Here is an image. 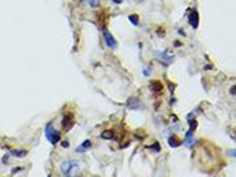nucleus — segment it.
Instances as JSON below:
<instances>
[{
	"mask_svg": "<svg viewBox=\"0 0 236 177\" xmlns=\"http://www.w3.org/2000/svg\"><path fill=\"white\" fill-rule=\"evenodd\" d=\"M168 145L171 148H179V146H180V142H179L174 136H170L168 137Z\"/></svg>",
	"mask_w": 236,
	"mask_h": 177,
	"instance_id": "0eeeda50",
	"label": "nucleus"
},
{
	"mask_svg": "<svg viewBox=\"0 0 236 177\" xmlns=\"http://www.w3.org/2000/svg\"><path fill=\"white\" fill-rule=\"evenodd\" d=\"M112 2H114V3H121L122 0H112Z\"/></svg>",
	"mask_w": 236,
	"mask_h": 177,
	"instance_id": "aec40b11",
	"label": "nucleus"
},
{
	"mask_svg": "<svg viewBox=\"0 0 236 177\" xmlns=\"http://www.w3.org/2000/svg\"><path fill=\"white\" fill-rule=\"evenodd\" d=\"M151 87H152V90H154V92H161L162 84L159 81H152V83H151Z\"/></svg>",
	"mask_w": 236,
	"mask_h": 177,
	"instance_id": "1a4fd4ad",
	"label": "nucleus"
},
{
	"mask_svg": "<svg viewBox=\"0 0 236 177\" xmlns=\"http://www.w3.org/2000/svg\"><path fill=\"white\" fill-rule=\"evenodd\" d=\"M62 146H64V148H68V142H67V140H64V142H62Z\"/></svg>",
	"mask_w": 236,
	"mask_h": 177,
	"instance_id": "6ab92c4d",
	"label": "nucleus"
},
{
	"mask_svg": "<svg viewBox=\"0 0 236 177\" xmlns=\"http://www.w3.org/2000/svg\"><path fill=\"white\" fill-rule=\"evenodd\" d=\"M90 146H92V142H90V140H86V142L83 143L80 148L77 149V152H84V150H87L89 148H90Z\"/></svg>",
	"mask_w": 236,
	"mask_h": 177,
	"instance_id": "6e6552de",
	"label": "nucleus"
},
{
	"mask_svg": "<svg viewBox=\"0 0 236 177\" xmlns=\"http://www.w3.org/2000/svg\"><path fill=\"white\" fill-rule=\"evenodd\" d=\"M137 102H139L137 99H130L128 101V106L130 108H137Z\"/></svg>",
	"mask_w": 236,
	"mask_h": 177,
	"instance_id": "ddd939ff",
	"label": "nucleus"
},
{
	"mask_svg": "<svg viewBox=\"0 0 236 177\" xmlns=\"http://www.w3.org/2000/svg\"><path fill=\"white\" fill-rule=\"evenodd\" d=\"M112 136H114V131L112 130H106V131L102 133V139H112Z\"/></svg>",
	"mask_w": 236,
	"mask_h": 177,
	"instance_id": "9d476101",
	"label": "nucleus"
},
{
	"mask_svg": "<svg viewBox=\"0 0 236 177\" xmlns=\"http://www.w3.org/2000/svg\"><path fill=\"white\" fill-rule=\"evenodd\" d=\"M44 133H46V139L52 143V145H56V143L59 142V133L53 129L52 124H47L46 129H44Z\"/></svg>",
	"mask_w": 236,
	"mask_h": 177,
	"instance_id": "f257e3e1",
	"label": "nucleus"
},
{
	"mask_svg": "<svg viewBox=\"0 0 236 177\" xmlns=\"http://www.w3.org/2000/svg\"><path fill=\"white\" fill-rule=\"evenodd\" d=\"M128 19H130V22H131V24H135V25H137V24H139V16H137V15H130V16H128Z\"/></svg>",
	"mask_w": 236,
	"mask_h": 177,
	"instance_id": "f8f14e48",
	"label": "nucleus"
},
{
	"mask_svg": "<svg viewBox=\"0 0 236 177\" xmlns=\"http://www.w3.org/2000/svg\"><path fill=\"white\" fill-rule=\"evenodd\" d=\"M103 37H105V43H106L108 47H111V49L117 47V40L112 37V34L109 31H103Z\"/></svg>",
	"mask_w": 236,
	"mask_h": 177,
	"instance_id": "7ed1b4c3",
	"label": "nucleus"
},
{
	"mask_svg": "<svg viewBox=\"0 0 236 177\" xmlns=\"http://www.w3.org/2000/svg\"><path fill=\"white\" fill-rule=\"evenodd\" d=\"M235 86H233V87H232V88H230V93H232V95H235V93H236V90H235Z\"/></svg>",
	"mask_w": 236,
	"mask_h": 177,
	"instance_id": "f3484780",
	"label": "nucleus"
},
{
	"mask_svg": "<svg viewBox=\"0 0 236 177\" xmlns=\"http://www.w3.org/2000/svg\"><path fill=\"white\" fill-rule=\"evenodd\" d=\"M22 170V168H14V170H12V174H15V173H18V171H21Z\"/></svg>",
	"mask_w": 236,
	"mask_h": 177,
	"instance_id": "a211bd4d",
	"label": "nucleus"
},
{
	"mask_svg": "<svg viewBox=\"0 0 236 177\" xmlns=\"http://www.w3.org/2000/svg\"><path fill=\"white\" fill-rule=\"evenodd\" d=\"M152 149H155L156 152H158V150L161 149V148H159V145H158V143H155V145H152Z\"/></svg>",
	"mask_w": 236,
	"mask_h": 177,
	"instance_id": "dca6fc26",
	"label": "nucleus"
},
{
	"mask_svg": "<svg viewBox=\"0 0 236 177\" xmlns=\"http://www.w3.org/2000/svg\"><path fill=\"white\" fill-rule=\"evenodd\" d=\"M89 5H90L92 7H97V6H99V0H90V2H89Z\"/></svg>",
	"mask_w": 236,
	"mask_h": 177,
	"instance_id": "2eb2a0df",
	"label": "nucleus"
},
{
	"mask_svg": "<svg viewBox=\"0 0 236 177\" xmlns=\"http://www.w3.org/2000/svg\"><path fill=\"white\" fill-rule=\"evenodd\" d=\"M189 24L192 25L193 28H198V22H199V18H198V12H196L195 9H192L190 10V14H189Z\"/></svg>",
	"mask_w": 236,
	"mask_h": 177,
	"instance_id": "20e7f679",
	"label": "nucleus"
},
{
	"mask_svg": "<svg viewBox=\"0 0 236 177\" xmlns=\"http://www.w3.org/2000/svg\"><path fill=\"white\" fill-rule=\"evenodd\" d=\"M184 142H186V146H188V148H192V146H193V143H195V140H193V136H192V130L186 133V137H184Z\"/></svg>",
	"mask_w": 236,
	"mask_h": 177,
	"instance_id": "423d86ee",
	"label": "nucleus"
},
{
	"mask_svg": "<svg viewBox=\"0 0 236 177\" xmlns=\"http://www.w3.org/2000/svg\"><path fill=\"white\" fill-rule=\"evenodd\" d=\"M61 168L65 176H71V174H75V171H78V164L74 163V161H67V163L62 164Z\"/></svg>",
	"mask_w": 236,
	"mask_h": 177,
	"instance_id": "f03ea898",
	"label": "nucleus"
},
{
	"mask_svg": "<svg viewBox=\"0 0 236 177\" xmlns=\"http://www.w3.org/2000/svg\"><path fill=\"white\" fill-rule=\"evenodd\" d=\"M10 154L15 155V157H25V155H27L25 150H10Z\"/></svg>",
	"mask_w": 236,
	"mask_h": 177,
	"instance_id": "9b49d317",
	"label": "nucleus"
},
{
	"mask_svg": "<svg viewBox=\"0 0 236 177\" xmlns=\"http://www.w3.org/2000/svg\"><path fill=\"white\" fill-rule=\"evenodd\" d=\"M158 56H161V58H167V55H158ZM173 61H174V58H168L167 61H164L162 64H164V65H168V64H171Z\"/></svg>",
	"mask_w": 236,
	"mask_h": 177,
	"instance_id": "4468645a",
	"label": "nucleus"
},
{
	"mask_svg": "<svg viewBox=\"0 0 236 177\" xmlns=\"http://www.w3.org/2000/svg\"><path fill=\"white\" fill-rule=\"evenodd\" d=\"M62 127H64V130H69L71 127H72V118H71V115H65L64 117V120H62Z\"/></svg>",
	"mask_w": 236,
	"mask_h": 177,
	"instance_id": "39448f33",
	"label": "nucleus"
}]
</instances>
